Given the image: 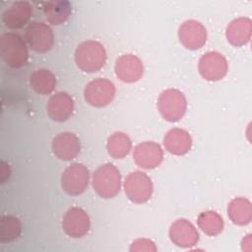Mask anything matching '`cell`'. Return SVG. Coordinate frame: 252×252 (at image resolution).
I'll list each match as a JSON object with an SVG mask.
<instances>
[{
	"label": "cell",
	"mask_w": 252,
	"mask_h": 252,
	"mask_svg": "<svg viewBox=\"0 0 252 252\" xmlns=\"http://www.w3.org/2000/svg\"><path fill=\"white\" fill-rule=\"evenodd\" d=\"M106 61L103 45L95 40H87L78 45L75 51V62L84 72L94 73L100 70Z\"/></svg>",
	"instance_id": "cell-1"
},
{
	"label": "cell",
	"mask_w": 252,
	"mask_h": 252,
	"mask_svg": "<svg viewBox=\"0 0 252 252\" xmlns=\"http://www.w3.org/2000/svg\"><path fill=\"white\" fill-rule=\"evenodd\" d=\"M0 53L4 62L18 69L28 63L29 51L24 39L17 33L6 32L0 37Z\"/></svg>",
	"instance_id": "cell-2"
},
{
	"label": "cell",
	"mask_w": 252,
	"mask_h": 252,
	"mask_svg": "<svg viewBox=\"0 0 252 252\" xmlns=\"http://www.w3.org/2000/svg\"><path fill=\"white\" fill-rule=\"evenodd\" d=\"M93 188L103 199L115 197L121 188L119 170L111 163L100 165L93 174Z\"/></svg>",
	"instance_id": "cell-3"
},
{
	"label": "cell",
	"mask_w": 252,
	"mask_h": 252,
	"mask_svg": "<svg viewBox=\"0 0 252 252\" xmlns=\"http://www.w3.org/2000/svg\"><path fill=\"white\" fill-rule=\"evenodd\" d=\"M158 108L165 120L169 122L179 121L186 112V98L178 90H165L158 96Z\"/></svg>",
	"instance_id": "cell-4"
},
{
	"label": "cell",
	"mask_w": 252,
	"mask_h": 252,
	"mask_svg": "<svg viewBox=\"0 0 252 252\" xmlns=\"http://www.w3.org/2000/svg\"><path fill=\"white\" fill-rule=\"evenodd\" d=\"M151 178L142 171H133L127 175L124 181V191L128 199L136 204H142L150 200L153 194Z\"/></svg>",
	"instance_id": "cell-5"
},
{
	"label": "cell",
	"mask_w": 252,
	"mask_h": 252,
	"mask_svg": "<svg viewBox=\"0 0 252 252\" xmlns=\"http://www.w3.org/2000/svg\"><path fill=\"white\" fill-rule=\"evenodd\" d=\"M90 173L87 166L75 162L65 168L61 174V187L70 196H78L85 192L89 185Z\"/></svg>",
	"instance_id": "cell-6"
},
{
	"label": "cell",
	"mask_w": 252,
	"mask_h": 252,
	"mask_svg": "<svg viewBox=\"0 0 252 252\" xmlns=\"http://www.w3.org/2000/svg\"><path fill=\"white\" fill-rule=\"evenodd\" d=\"M115 95V87L107 79L97 78L91 81L84 90L86 101L94 107L108 105Z\"/></svg>",
	"instance_id": "cell-7"
},
{
	"label": "cell",
	"mask_w": 252,
	"mask_h": 252,
	"mask_svg": "<svg viewBox=\"0 0 252 252\" xmlns=\"http://www.w3.org/2000/svg\"><path fill=\"white\" fill-rule=\"evenodd\" d=\"M25 38L30 47L37 53H46L54 43L52 30L41 22L31 23L26 30Z\"/></svg>",
	"instance_id": "cell-8"
},
{
	"label": "cell",
	"mask_w": 252,
	"mask_h": 252,
	"mask_svg": "<svg viewBox=\"0 0 252 252\" xmlns=\"http://www.w3.org/2000/svg\"><path fill=\"white\" fill-rule=\"evenodd\" d=\"M227 69L226 59L217 51H209L202 55L198 64L200 75L207 81L221 80L226 75Z\"/></svg>",
	"instance_id": "cell-9"
},
{
	"label": "cell",
	"mask_w": 252,
	"mask_h": 252,
	"mask_svg": "<svg viewBox=\"0 0 252 252\" xmlns=\"http://www.w3.org/2000/svg\"><path fill=\"white\" fill-rule=\"evenodd\" d=\"M91 226L89 215L81 208H70L64 215L62 227L64 232L73 238L85 236Z\"/></svg>",
	"instance_id": "cell-10"
},
{
	"label": "cell",
	"mask_w": 252,
	"mask_h": 252,
	"mask_svg": "<svg viewBox=\"0 0 252 252\" xmlns=\"http://www.w3.org/2000/svg\"><path fill=\"white\" fill-rule=\"evenodd\" d=\"M178 38L187 49L197 50L206 43L207 31L200 22L188 20L179 27Z\"/></svg>",
	"instance_id": "cell-11"
},
{
	"label": "cell",
	"mask_w": 252,
	"mask_h": 252,
	"mask_svg": "<svg viewBox=\"0 0 252 252\" xmlns=\"http://www.w3.org/2000/svg\"><path fill=\"white\" fill-rule=\"evenodd\" d=\"M133 158L140 167L152 169L161 163L163 152L161 147L155 142H143L135 147Z\"/></svg>",
	"instance_id": "cell-12"
},
{
	"label": "cell",
	"mask_w": 252,
	"mask_h": 252,
	"mask_svg": "<svg viewBox=\"0 0 252 252\" xmlns=\"http://www.w3.org/2000/svg\"><path fill=\"white\" fill-rule=\"evenodd\" d=\"M114 70L117 78L124 83L138 82L144 74L143 63L134 54H124L117 58Z\"/></svg>",
	"instance_id": "cell-13"
},
{
	"label": "cell",
	"mask_w": 252,
	"mask_h": 252,
	"mask_svg": "<svg viewBox=\"0 0 252 252\" xmlns=\"http://www.w3.org/2000/svg\"><path fill=\"white\" fill-rule=\"evenodd\" d=\"M169 238L176 246L190 248L199 241V233L196 227L186 219H178L169 228Z\"/></svg>",
	"instance_id": "cell-14"
},
{
	"label": "cell",
	"mask_w": 252,
	"mask_h": 252,
	"mask_svg": "<svg viewBox=\"0 0 252 252\" xmlns=\"http://www.w3.org/2000/svg\"><path fill=\"white\" fill-rule=\"evenodd\" d=\"M51 148L59 159L71 160L80 154L81 143L74 133L62 132L53 138Z\"/></svg>",
	"instance_id": "cell-15"
},
{
	"label": "cell",
	"mask_w": 252,
	"mask_h": 252,
	"mask_svg": "<svg viewBox=\"0 0 252 252\" xmlns=\"http://www.w3.org/2000/svg\"><path fill=\"white\" fill-rule=\"evenodd\" d=\"M48 116L57 122L66 121L73 113V98L65 92H58L50 96L47 102Z\"/></svg>",
	"instance_id": "cell-16"
},
{
	"label": "cell",
	"mask_w": 252,
	"mask_h": 252,
	"mask_svg": "<svg viewBox=\"0 0 252 252\" xmlns=\"http://www.w3.org/2000/svg\"><path fill=\"white\" fill-rule=\"evenodd\" d=\"M32 14V7L29 2L17 1L5 10L2 21L9 29H21L30 21Z\"/></svg>",
	"instance_id": "cell-17"
},
{
	"label": "cell",
	"mask_w": 252,
	"mask_h": 252,
	"mask_svg": "<svg viewBox=\"0 0 252 252\" xmlns=\"http://www.w3.org/2000/svg\"><path fill=\"white\" fill-rule=\"evenodd\" d=\"M163 146L167 152L175 156L186 155L192 147L190 134L180 128L170 129L163 138Z\"/></svg>",
	"instance_id": "cell-18"
},
{
	"label": "cell",
	"mask_w": 252,
	"mask_h": 252,
	"mask_svg": "<svg viewBox=\"0 0 252 252\" xmlns=\"http://www.w3.org/2000/svg\"><path fill=\"white\" fill-rule=\"evenodd\" d=\"M225 36L233 46H242L251 38V20L240 17L231 21L225 31Z\"/></svg>",
	"instance_id": "cell-19"
},
{
	"label": "cell",
	"mask_w": 252,
	"mask_h": 252,
	"mask_svg": "<svg viewBox=\"0 0 252 252\" xmlns=\"http://www.w3.org/2000/svg\"><path fill=\"white\" fill-rule=\"evenodd\" d=\"M72 13V5L66 0L48 1L43 4V14L52 25L65 23Z\"/></svg>",
	"instance_id": "cell-20"
},
{
	"label": "cell",
	"mask_w": 252,
	"mask_h": 252,
	"mask_svg": "<svg viewBox=\"0 0 252 252\" xmlns=\"http://www.w3.org/2000/svg\"><path fill=\"white\" fill-rule=\"evenodd\" d=\"M227 214L230 220L237 225H246L251 221L252 209L248 199L237 197L230 201L227 207Z\"/></svg>",
	"instance_id": "cell-21"
},
{
	"label": "cell",
	"mask_w": 252,
	"mask_h": 252,
	"mask_svg": "<svg viewBox=\"0 0 252 252\" xmlns=\"http://www.w3.org/2000/svg\"><path fill=\"white\" fill-rule=\"evenodd\" d=\"M30 85L32 89L39 94H48L56 87V78L47 69L34 70L30 75Z\"/></svg>",
	"instance_id": "cell-22"
},
{
	"label": "cell",
	"mask_w": 252,
	"mask_h": 252,
	"mask_svg": "<svg viewBox=\"0 0 252 252\" xmlns=\"http://www.w3.org/2000/svg\"><path fill=\"white\" fill-rule=\"evenodd\" d=\"M132 142L123 132H115L108 137L106 149L113 158H123L131 151Z\"/></svg>",
	"instance_id": "cell-23"
},
{
	"label": "cell",
	"mask_w": 252,
	"mask_h": 252,
	"mask_svg": "<svg viewBox=\"0 0 252 252\" xmlns=\"http://www.w3.org/2000/svg\"><path fill=\"white\" fill-rule=\"evenodd\" d=\"M197 223L201 230L209 236L220 234L224 225L222 218L215 211H205L201 213L197 219Z\"/></svg>",
	"instance_id": "cell-24"
},
{
	"label": "cell",
	"mask_w": 252,
	"mask_h": 252,
	"mask_svg": "<svg viewBox=\"0 0 252 252\" xmlns=\"http://www.w3.org/2000/svg\"><path fill=\"white\" fill-rule=\"evenodd\" d=\"M22 232V224L14 216H3L0 221V241L11 242L17 239Z\"/></svg>",
	"instance_id": "cell-25"
},
{
	"label": "cell",
	"mask_w": 252,
	"mask_h": 252,
	"mask_svg": "<svg viewBox=\"0 0 252 252\" xmlns=\"http://www.w3.org/2000/svg\"><path fill=\"white\" fill-rule=\"evenodd\" d=\"M130 251H157V247L152 240L149 239H137L130 247Z\"/></svg>",
	"instance_id": "cell-26"
}]
</instances>
